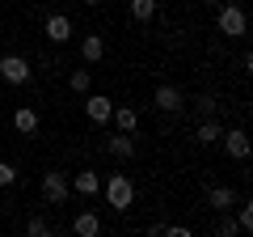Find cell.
<instances>
[{"mask_svg":"<svg viewBox=\"0 0 253 237\" xmlns=\"http://www.w3.org/2000/svg\"><path fill=\"white\" fill-rule=\"evenodd\" d=\"M106 199L114 212H126L131 203H135V182L126 178V174H110L106 178Z\"/></svg>","mask_w":253,"mask_h":237,"instance_id":"1","label":"cell"},{"mask_svg":"<svg viewBox=\"0 0 253 237\" xmlns=\"http://www.w3.org/2000/svg\"><path fill=\"white\" fill-rule=\"evenodd\" d=\"M215 26H219V34L241 38L249 21H245V9H241V4H224V9H219V17H215Z\"/></svg>","mask_w":253,"mask_h":237,"instance_id":"2","label":"cell"},{"mask_svg":"<svg viewBox=\"0 0 253 237\" xmlns=\"http://www.w3.org/2000/svg\"><path fill=\"white\" fill-rule=\"evenodd\" d=\"M0 81L4 85H26L30 81V64L21 55H4V59H0Z\"/></svg>","mask_w":253,"mask_h":237,"instance_id":"3","label":"cell"},{"mask_svg":"<svg viewBox=\"0 0 253 237\" xmlns=\"http://www.w3.org/2000/svg\"><path fill=\"white\" fill-rule=\"evenodd\" d=\"M152 102H156V110H165V115H177V110L186 106V93H181L177 85H156Z\"/></svg>","mask_w":253,"mask_h":237,"instance_id":"4","label":"cell"},{"mask_svg":"<svg viewBox=\"0 0 253 237\" xmlns=\"http://www.w3.org/2000/svg\"><path fill=\"white\" fill-rule=\"evenodd\" d=\"M42 199L46 203H63L68 199V178H63V174H42Z\"/></svg>","mask_w":253,"mask_h":237,"instance_id":"5","label":"cell"},{"mask_svg":"<svg viewBox=\"0 0 253 237\" xmlns=\"http://www.w3.org/2000/svg\"><path fill=\"white\" fill-rule=\"evenodd\" d=\"M106 153L118 157V161L135 157V136H131V131H118V136H110V140H106Z\"/></svg>","mask_w":253,"mask_h":237,"instance_id":"6","label":"cell"},{"mask_svg":"<svg viewBox=\"0 0 253 237\" xmlns=\"http://www.w3.org/2000/svg\"><path fill=\"white\" fill-rule=\"evenodd\" d=\"M110 110H114V102H110L106 93H89V102H84V115H89L93 123H110Z\"/></svg>","mask_w":253,"mask_h":237,"instance_id":"7","label":"cell"},{"mask_svg":"<svg viewBox=\"0 0 253 237\" xmlns=\"http://www.w3.org/2000/svg\"><path fill=\"white\" fill-rule=\"evenodd\" d=\"M46 38H51V43H68V38H72V21L63 17V13H51V17H46Z\"/></svg>","mask_w":253,"mask_h":237,"instance_id":"8","label":"cell"},{"mask_svg":"<svg viewBox=\"0 0 253 237\" xmlns=\"http://www.w3.org/2000/svg\"><path fill=\"white\" fill-rule=\"evenodd\" d=\"M13 127H17L21 136H34L38 131V110L34 106H17L13 110Z\"/></svg>","mask_w":253,"mask_h":237,"instance_id":"9","label":"cell"},{"mask_svg":"<svg viewBox=\"0 0 253 237\" xmlns=\"http://www.w3.org/2000/svg\"><path fill=\"white\" fill-rule=\"evenodd\" d=\"M72 233H76V237H97V233H101V220H97V212H76V220H72Z\"/></svg>","mask_w":253,"mask_h":237,"instance_id":"10","label":"cell"},{"mask_svg":"<svg viewBox=\"0 0 253 237\" xmlns=\"http://www.w3.org/2000/svg\"><path fill=\"white\" fill-rule=\"evenodd\" d=\"M228 144V153L236 157V161H245V157H249V136H245V127H232L228 131V136H219Z\"/></svg>","mask_w":253,"mask_h":237,"instance_id":"11","label":"cell"},{"mask_svg":"<svg viewBox=\"0 0 253 237\" xmlns=\"http://www.w3.org/2000/svg\"><path fill=\"white\" fill-rule=\"evenodd\" d=\"M72 186H76V195H84V199H93V195L101 191V178H97L93 170H81V174L72 178Z\"/></svg>","mask_w":253,"mask_h":237,"instance_id":"12","label":"cell"},{"mask_svg":"<svg viewBox=\"0 0 253 237\" xmlns=\"http://www.w3.org/2000/svg\"><path fill=\"white\" fill-rule=\"evenodd\" d=\"M110 118H114V127H118V131H131V136H135L139 115H135L131 106H114V110H110Z\"/></svg>","mask_w":253,"mask_h":237,"instance_id":"13","label":"cell"},{"mask_svg":"<svg viewBox=\"0 0 253 237\" xmlns=\"http://www.w3.org/2000/svg\"><path fill=\"white\" fill-rule=\"evenodd\" d=\"M207 203H211L215 212H228V208L236 203V191H232V186H211V191H207Z\"/></svg>","mask_w":253,"mask_h":237,"instance_id":"14","label":"cell"},{"mask_svg":"<svg viewBox=\"0 0 253 237\" xmlns=\"http://www.w3.org/2000/svg\"><path fill=\"white\" fill-rule=\"evenodd\" d=\"M219 136H224V127H219L215 118H203L199 127H194V144H215Z\"/></svg>","mask_w":253,"mask_h":237,"instance_id":"15","label":"cell"},{"mask_svg":"<svg viewBox=\"0 0 253 237\" xmlns=\"http://www.w3.org/2000/svg\"><path fill=\"white\" fill-rule=\"evenodd\" d=\"M81 55L89 59V64H97L101 55H106V38H101V34H84V43H81Z\"/></svg>","mask_w":253,"mask_h":237,"instance_id":"16","label":"cell"},{"mask_svg":"<svg viewBox=\"0 0 253 237\" xmlns=\"http://www.w3.org/2000/svg\"><path fill=\"white\" fill-rule=\"evenodd\" d=\"M232 208H236V229H241V233H249V229H253V203L241 199V203H232Z\"/></svg>","mask_w":253,"mask_h":237,"instance_id":"17","label":"cell"},{"mask_svg":"<svg viewBox=\"0 0 253 237\" xmlns=\"http://www.w3.org/2000/svg\"><path fill=\"white\" fill-rule=\"evenodd\" d=\"M126 4H131V17L135 21H148L156 13V0H126Z\"/></svg>","mask_w":253,"mask_h":237,"instance_id":"18","label":"cell"},{"mask_svg":"<svg viewBox=\"0 0 253 237\" xmlns=\"http://www.w3.org/2000/svg\"><path fill=\"white\" fill-rule=\"evenodd\" d=\"M26 233H30V237H51V233H55V229H51V225H46V220H42V216H30V220H26Z\"/></svg>","mask_w":253,"mask_h":237,"instance_id":"19","label":"cell"},{"mask_svg":"<svg viewBox=\"0 0 253 237\" xmlns=\"http://www.w3.org/2000/svg\"><path fill=\"white\" fill-rule=\"evenodd\" d=\"M68 85H72L76 93H89V85H93V76H89V72H84V68H81V72H68Z\"/></svg>","mask_w":253,"mask_h":237,"instance_id":"20","label":"cell"},{"mask_svg":"<svg viewBox=\"0 0 253 237\" xmlns=\"http://www.w3.org/2000/svg\"><path fill=\"white\" fill-rule=\"evenodd\" d=\"M13 182H17V165L0 161V186H13Z\"/></svg>","mask_w":253,"mask_h":237,"instance_id":"21","label":"cell"},{"mask_svg":"<svg viewBox=\"0 0 253 237\" xmlns=\"http://www.w3.org/2000/svg\"><path fill=\"white\" fill-rule=\"evenodd\" d=\"M194 106H199V110H203V115H215V110H219V106H215V98H211V93H203V98H199V102H194Z\"/></svg>","mask_w":253,"mask_h":237,"instance_id":"22","label":"cell"},{"mask_svg":"<svg viewBox=\"0 0 253 237\" xmlns=\"http://www.w3.org/2000/svg\"><path fill=\"white\" fill-rule=\"evenodd\" d=\"M199 4H224V0H199Z\"/></svg>","mask_w":253,"mask_h":237,"instance_id":"23","label":"cell"},{"mask_svg":"<svg viewBox=\"0 0 253 237\" xmlns=\"http://www.w3.org/2000/svg\"><path fill=\"white\" fill-rule=\"evenodd\" d=\"M84 4H89V9H93V4H101V0H84Z\"/></svg>","mask_w":253,"mask_h":237,"instance_id":"24","label":"cell"}]
</instances>
